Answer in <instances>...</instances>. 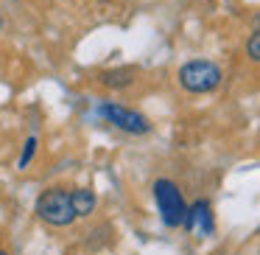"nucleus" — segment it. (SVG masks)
Segmentation results:
<instances>
[{"mask_svg": "<svg viewBox=\"0 0 260 255\" xmlns=\"http://www.w3.org/2000/svg\"><path fill=\"white\" fill-rule=\"evenodd\" d=\"M34 152H37V137H28V143H25V152H23V157L17 160V168H28V163H31V157H34Z\"/></svg>", "mask_w": 260, "mask_h": 255, "instance_id": "6e6552de", "label": "nucleus"}, {"mask_svg": "<svg viewBox=\"0 0 260 255\" xmlns=\"http://www.w3.org/2000/svg\"><path fill=\"white\" fill-rule=\"evenodd\" d=\"M101 81L112 90H120V87L132 84L135 81V68H120V70H104L101 73Z\"/></svg>", "mask_w": 260, "mask_h": 255, "instance_id": "0eeeda50", "label": "nucleus"}, {"mask_svg": "<svg viewBox=\"0 0 260 255\" xmlns=\"http://www.w3.org/2000/svg\"><path fill=\"white\" fill-rule=\"evenodd\" d=\"M101 115L112 126L129 132V135H146V132H151V124H148L146 115L135 112V109H126L120 104H101Z\"/></svg>", "mask_w": 260, "mask_h": 255, "instance_id": "20e7f679", "label": "nucleus"}, {"mask_svg": "<svg viewBox=\"0 0 260 255\" xmlns=\"http://www.w3.org/2000/svg\"><path fill=\"white\" fill-rule=\"evenodd\" d=\"M249 59L252 62H260V31H254L249 37Z\"/></svg>", "mask_w": 260, "mask_h": 255, "instance_id": "1a4fd4ad", "label": "nucleus"}, {"mask_svg": "<svg viewBox=\"0 0 260 255\" xmlns=\"http://www.w3.org/2000/svg\"><path fill=\"white\" fill-rule=\"evenodd\" d=\"M151 191H154V202H157L159 219L168 227H185L187 205H185V196H182L179 188L171 180H157Z\"/></svg>", "mask_w": 260, "mask_h": 255, "instance_id": "f03ea898", "label": "nucleus"}, {"mask_svg": "<svg viewBox=\"0 0 260 255\" xmlns=\"http://www.w3.org/2000/svg\"><path fill=\"white\" fill-rule=\"evenodd\" d=\"M70 202H73L76 216H90L92 210H95V193L87 191V188H76V191L70 193Z\"/></svg>", "mask_w": 260, "mask_h": 255, "instance_id": "423d86ee", "label": "nucleus"}, {"mask_svg": "<svg viewBox=\"0 0 260 255\" xmlns=\"http://www.w3.org/2000/svg\"><path fill=\"white\" fill-rule=\"evenodd\" d=\"M0 29H3V20H0Z\"/></svg>", "mask_w": 260, "mask_h": 255, "instance_id": "9b49d317", "label": "nucleus"}, {"mask_svg": "<svg viewBox=\"0 0 260 255\" xmlns=\"http://www.w3.org/2000/svg\"><path fill=\"white\" fill-rule=\"evenodd\" d=\"M34 210L42 221H48V224H53V227H68L79 219L76 210H73V202H70V193L64 191V188H51V191H45L37 199Z\"/></svg>", "mask_w": 260, "mask_h": 255, "instance_id": "f257e3e1", "label": "nucleus"}, {"mask_svg": "<svg viewBox=\"0 0 260 255\" xmlns=\"http://www.w3.org/2000/svg\"><path fill=\"white\" fill-rule=\"evenodd\" d=\"M0 255H9V252H3V249H0Z\"/></svg>", "mask_w": 260, "mask_h": 255, "instance_id": "9d476101", "label": "nucleus"}, {"mask_svg": "<svg viewBox=\"0 0 260 255\" xmlns=\"http://www.w3.org/2000/svg\"><path fill=\"white\" fill-rule=\"evenodd\" d=\"M185 227L193 233L196 238H207L213 236L215 230V219H213V210H210V202L207 199H199L187 208V216H185Z\"/></svg>", "mask_w": 260, "mask_h": 255, "instance_id": "39448f33", "label": "nucleus"}, {"mask_svg": "<svg viewBox=\"0 0 260 255\" xmlns=\"http://www.w3.org/2000/svg\"><path fill=\"white\" fill-rule=\"evenodd\" d=\"M179 81L187 93H210L221 84V68L210 59H193L182 65Z\"/></svg>", "mask_w": 260, "mask_h": 255, "instance_id": "7ed1b4c3", "label": "nucleus"}]
</instances>
